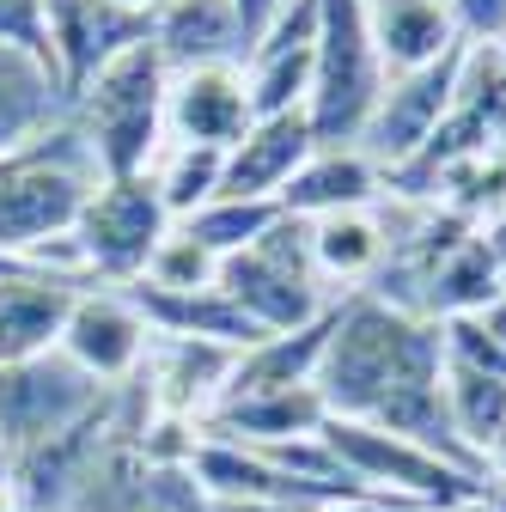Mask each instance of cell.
Listing matches in <instances>:
<instances>
[{
  "instance_id": "13",
  "label": "cell",
  "mask_w": 506,
  "mask_h": 512,
  "mask_svg": "<svg viewBox=\"0 0 506 512\" xmlns=\"http://www.w3.org/2000/svg\"><path fill=\"white\" fill-rule=\"evenodd\" d=\"M318 153V135H311V116H257L244 128V141L226 147V177L220 196L232 202H281V189L293 183V171Z\"/></svg>"
},
{
  "instance_id": "27",
  "label": "cell",
  "mask_w": 506,
  "mask_h": 512,
  "mask_svg": "<svg viewBox=\"0 0 506 512\" xmlns=\"http://www.w3.org/2000/svg\"><path fill=\"white\" fill-rule=\"evenodd\" d=\"M275 220H281V202H232V196H220V202H208L202 214H189L183 232L202 238L220 263H226V256H238V250L257 244Z\"/></svg>"
},
{
  "instance_id": "37",
  "label": "cell",
  "mask_w": 506,
  "mask_h": 512,
  "mask_svg": "<svg viewBox=\"0 0 506 512\" xmlns=\"http://www.w3.org/2000/svg\"><path fill=\"white\" fill-rule=\"evenodd\" d=\"M500 275H506V269H500Z\"/></svg>"
},
{
  "instance_id": "22",
  "label": "cell",
  "mask_w": 506,
  "mask_h": 512,
  "mask_svg": "<svg viewBox=\"0 0 506 512\" xmlns=\"http://www.w3.org/2000/svg\"><path fill=\"white\" fill-rule=\"evenodd\" d=\"M330 324H336V305L318 317V324L287 330V336H263L257 348H244L232 360V378H226L220 403L257 397V391H287V384H318V366H324V348H330Z\"/></svg>"
},
{
  "instance_id": "34",
  "label": "cell",
  "mask_w": 506,
  "mask_h": 512,
  "mask_svg": "<svg viewBox=\"0 0 506 512\" xmlns=\"http://www.w3.org/2000/svg\"><path fill=\"white\" fill-rule=\"evenodd\" d=\"M372 512H433V506H409V500H378Z\"/></svg>"
},
{
  "instance_id": "10",
  "label": "cell",
  "mask_w": 506,
  "mask_h": 512,
  "mask_svg": "<svg viewBox=\"0 0 506 512\" xmlns=\"http://www.w3.org/2000/svg\"><path fill=\"white\" fill-rule=\"evenodd\" d=\"M135 43H153V13L116 7V0H43V55L68 98Z\"/></svg>"
},
{
  "instance_id": "36",
  "label": "cell",
  "mask_w": 506,
  "mask_h": 512,
  "mask_svg": "<svg viewBox=\"0 0 506 512\" xmlns=\"http://www.w3.org/2000/svg\"><path fill=\"white\" fill-rule=\"evenodd\" d=\"M452 512H494V500H470V506H452Z\"/></svg>"
},
{
  "instance_id": "21",
  "label": "cell",
  "mask_w": 506,
  "mask_h": 512,
  "mask_svg": "<svg viewBox=\"0 0 506 512\" xmlns=\"http://www.w3.org/2000/svg\"><path fill=\"white\" fill-rule=\"evenodd\" d=\"M153 49L165 55V68H208V61H238L244 68V31L232 0H165L153 13Z\"/></svg>"
},
{
  "instance_id": "12",
  "label": "cell",
  "mask_w": 506,
  "mask_h": 512,
  "mask_svg": "<svg viewBox=\"0 0 506 512\" xmlns=\"http://www.w3.org/2000/svg\"><path fill=\"white\" fill-rule=\"evenodd\" d=\"M232 348H214V342H171V336H153V354L141 366V397L147 409L159 415H189V421H202L220 409L226 397V378H232Z\"/></svg>"
},
{
  "instance_id": "28",
  "label": "cell",
  "mask_w": 506,
  "mask_h": 512,
  "mask_svg": "<svg viewBox=\"0 0 506 512\" xmlns=\"http://www.w3.org/2000/svg\"><path fill=\"white\" fill-rule=\"evenodd\" d=\"M141 287H159V293H208V287H220V256L202 238H189L183 226H171L159 238V250L147 256Z\"/></svg>"
},
{
  "instance_id": "26",
  "label": "cell",
  "mask_w": 506,
  "mask_h": 512,
  "mask_svg": "<svg viewBox=\"0 0 506 512\" xmlns=\"http://www.w3.org/2000/svg\"><path fill=\"white\" fill-rule=\"evenodd\" d=\"M311 49H318V43H287V49H257V55L244 61L257 116H293V110H305V98H311Z\"/></svg>"
},
{
  "instance_id": "20",
  "label": "cell",
  "mask_w": 506,
  "mask_h": 512,
  "mask_svg": "<svg viewBox=\"0 0 506 512\" xmlns=\"http://www.w3.org/2000/svg\"><path fill=\"white\" fill-rule=\"evenodd\" d=\"M360 7H366L372 49H378V61H385L391 80L415 74V68H427V61L458 49L446 0H360Z\"/></svg>"
},
{
  "instance_id": "29",
  "label": "cell",
  "mask_w": 506,
  "mask_h": 512,
  "mask_svg": "<svg viewBox=\"0 0 506 512\" xmlns=\"http://www.w3.org/2000/svg\"><path fill=\"white\" fill-rule=\"evenodd\" d=\"M452 31L470 49H506V0H446Z\"/></svg>"
},
{
  "instance_id": "32",
  "label": "cell",
  "mask_w": 506,
  "mask_h": 512,
  "mask_svg": "<svg viewBox=\"0 0 506 512\" xmlns=\"http://www.w3.org/2000/svg\"><path fill=\"white\" fill-rule=\"evenodd\" d=\"M476 324H482V330H488V336L506 348V293H500V299H488V305L476 311Z\"/></svg>"
},
{
  "instance_id": "31",
  "label": "cell",
  "mask_w": 506,
  "mask_h": 512,
  "mask_svg": "<svg viewBox=\"0 0 506 512\" xmlns=\"http://www.w3.org/2000/svg\"><path fill=\"white\" fill-rule=\"evenodd\" d=\"M208 512H330V506H299V500H214Z\"/></svg>"
},
{
  "instance_id": "24",
  "label": "cell",
  "mask_w": 506,
  "mask_h": 512,
  "mask_svg": "<svg viewBox=\"0 0 506 512\" xmlns=\"http://www.w3.org/2000/svg\"><path fill=\"white\" fill-rule=\"evenodd\" d=\"M446 409H452V427L464 439V452L488 470L494 439L506 433V378L446 360Z\"/></svg>"
},
{
  "instance_id": "17",
  "label": "cell",
  "mask_w": 506,
  "mask_h": 512,
  "mask_svg": "<svg viewBox=\"0 0 506 512\" xmlns=\"http://www.w3.org/2000/svg\"><path fill=\"white\" fill-rule=\"evenodd\" d=\"M61 116H68V92H61L55 68L19 43H0V159L43 141Z\"/></svg>"
},
{
  "instance_id": "2",
  "label": "cell",
  "mask_w": 506,
  "mask_h": 512,
  "mask_svg": "<svg viewBox=\"0 0 506 512\" xmlns=\"http://www.w3.org/2000/svg\"><path fill=\"white\" fill-rule=\"evenodd\" d=\"M98 183L104 177H98V165L68 116L43 141H31L25 153L0 159V256L25 263L37 244L68 238Z\"/></svg>"
},
{
  "instance_id": "19",
  "label": "cell",
  "mask_w": 506,
  "mask_h": 512,
  "mask_svg": "<svg viewBox=\"0 0 506 512\" xmlns=\"http://www.w3.org/2000/svg\"><path fill=\"white\" fill-rule=\"evenodd\" d=\"M135 293V305H141V317H147V330L153 336H171V342H214V348H232V354H244V348H257L263 342V330L250 324V317L220 293V287H208V293H159V287H129Z\"/></svg>"
},
{
  "instance_id": "3",
  "label": "cell",
  "mask_w": 506,
  "mask_h": 512,
  "mask_svg": "<svg viewBox=\"0 0 506 512\" xmlns=\"http://www.w3.org/2000/svg\"><path fill=\"white\" fill-rule=\"evenodd\" d=\"M324 445L330 458L342 464V476L378 506V500H409V506H433V512H452L470 500H494V488L470 470H458L452 458L427 452V445L391 433V427H372V421H324Z\"/></svg>"
},
{
  "instance_id": "8",
  "label": "cell",
  "mask_w": 506,
  "mask_h": 512,
  "mask_svg": "<svg viewBox=\"0 0 506 512\" xmlns=\"http://www.w3.org/2000/svg\"><path fill=\"white\" fill-rule=\"evenodd\" d=\"M458 68H464V43L452 55L427 61V68H415V74L385 80V92H378V104H372V122L360 135V153L385 171V183L433 141V128L446 122L452 92H458Z\"/></svg>"
},
{
  "instance_id": "5",
  "label": "cell",
  "mask_w": 506,
  "mask_h": 512,
  "mask_svg": "<svg viewBox=\"0 0 506 512\" xmlns=\"http://www.w3.org/2000/svg\"><path fill=\"white\" fill-rule=\"evenodd\" d=\"M220 293L257 324L263 336H287L305 330L336 305L330 287L311 269V244H305V220L281 214L250 250L226 256L220 263Z\"/></svg>"
},
{
  "instance_id": "16",
  "label": "cell",
  "mask_w": 506,
  "mask_h": 512,
  "mask_svg": "<svg viewBox=\"0 0 506 512\" xmlns=\"http://www.w3.org/2000/svg\"><path fill=\"white\" fill-rule=\"evenodd\" d=\"M74 281H55L37 269H19L0 281V366H25L37 354L61 348V324L74 311Z\"/></svg>"
},
{
  "instance_id": "18",
  "label": "cell",
  "mask_w": 506,
  "mask_h": 512,
  "mask_svg": "<svg viewBox=\"0 0 506 512\" xmlns=\"http://www.w3.org/2000/svg\"><path fill=\"white\" fill-rule=\"evenodd\" d=\"M324 421H330V409L318 397V384H287V391H257V397L220 403L208 415V433L232 439V445H250V452H269V445L324 433Z\"/></svg>"
},
{
  "instance_id": "14",
  "label": "cell",
  "mask_w": 506,
  "mask_h": 512,
  "mask_svg": "<svg viewBox=\"0 0 506 512\" xmlns=\"http://www.w3.org/2000/svg\"><path fill=\"white\" fill-rule=\"evenodd\" d=\"M305 244H311V269L330 287V299L366 293L378 281L391 256V220L385 202L378 208H348V214H324V220H305Z\"/></svg>"
},
{
  "instance_id": "35",
  "label": "cell",
  "mask_w": 506,
  "mask_h": 512,
  "mask_svg": "<svg viewBox=\"0 0 506 512\" xmlns=\"http://www.w3.org/2000/svg\"><path fill=\"white\" fill-rule=\"evenodd\" d=\"M330 512H372V500H348V506H330Z\"/></svg>"
},
{
  "instance_id": "33",
  "label": "cell",
  "mask_w": 506,
  "mask_h": 512,
  "mask_svg": "<svg viewBox=\"0 0 506 512\" xmlns=\"http://www.w3.org/2000/svg\"><path fill=\"white\" fill-rule=\"evenodd\" d=\"M0 512H25V500H19V488L7 476V458H0Z\"/></svg>"
},
{
  "instance_id": "4",
  "label": "cell",
  "mask_w": 506,
  "mask_h": 512,
  "mask_svg": "<svg viewBox=\"0 0 506 512\" xmlns=\"http://www.w3.org/2000/svg\"><path fill=\"white\" fill-rule=\"evenodd\" d=\"M385 61L372 49L360 0H318V49H311V135L318 147H360L372 104L385 92Z\"/></svg>"
},
{
  "instance_id": "6",
  "label": "cell",
  "mask_w": 506,
  "mask_h": 512,
  "mask_svg": "<svg viewBox=\"0 0 506 512\" xmlns=\"http://www.w3.org/2000/svg\"><path fill=\"white\" fill-rule=\"evenodd\" d=\"M171 226L177 220L165 214L153 177H104L86 196L80 226H74L86 281L92 287H135L147 275V256L159 250V238Z\"/></svg>"
},
{
  "instance_id": "7",
  "label": "cell",
  "mask_w": 506,
  "mask_h": 512,
  "mask_svg": "<svg viewBox=\"0 0 506 512\" xmlns=\"http://www.w3.org/2000/svg\"><path fill=\"white\" fill-rule=\"evenodd\" d=\"M104 397V384H92L61 348L25 366H0V458H19L31 445L80 427Z\"/></svg>"
},
{
  "instance_id": "25",
  "label": "cell",
  "mask_w": 506,
  "mask_h": 512,
  "mask_svg": "<svg viewBox=\"0 0 506 512\" xmlns=\"http://www.w3.org/2000/svg\"><path fill=\"white\" fill-rule=\"evenodd\" d=\"M153 189H159V202H165V214L183 226L189 214H202L208 202H220V177H226V153H214V147H177V141H165V153L153 159Z\"/></svg>"
},
{
  "instance_id": "30",
  "label": "cell",
  "mask_w": 506,
  "mask_h": 512,
  "mask_svg": "<svg viewBox=\"0 0 506 512\" xmlns=\"http://www.w3.org/2000/svg\"><path fill=\"white\" fill-rule=\"evenodd\" d=\"M232 13H238V31H244V49H257L269 37V25L287 13V0H232ZM250 61V55H244Z\"/></svg>"
},
{
  "instance_id": "15",
  "label": "cell",
  "mask_w": 506,
  "mask_h": 512,
  "mask_svg": "<svg viewBox=\"0 0 506 512\" xmlns=\"http://www.w3.org/2000/svg\"><path fill=\"white\" fill-rule=\"evenodd\" d=\"M391 196L385 171H378L360 147H318L293 183L281 189V214L293 220H324V214H348V208H378Z\"/></svg>"
},
{
  "instance_id": "23",
  "label": "cell",
  "mask_w": 506,
  "mask_h": 512,
  "mask_svg": "<svg viewBox=\"0 0 506 512\" xmlns=\"http://www.w3.org/2000/svg\"><path fill=\"white\" fill-rule=\"evenodd\" d=\"M506 293V275H500V256L482 244V232H470L446 263L433 269L427 281V324H452V317H476L488 299Z\"/></svg>"
},
{
  "instance_id": "11",
  "label": "cell",
  "mask_w": 506,
  "mask_h": 512,
  "mask_svg": "<svg viewBox=\"0 0 506 512\" xmlns=\"http://www.w3.org/2000/svg\"><path fill=\"white\" fill-rule=\"evenodd\" d=\"M257 122L250 80L238 61H208V68H177L165 86V141L177 147H238L244 128Z\"/></svg>"
},
{
  "instance_id": "1",
  "label": "cell",
  "mask_w": 506,
  "mask_h": 512,
  "mask_svg": "<svg viewBox=\"0 0 506 512\" xmlns=\"http://www.w3.org/2000/svg\"><path fill=\"white\" fill-rule=\"evenodd\" d=\"M165 86L171 68L153 43H135L116 55L98 80H86L68 98V122L86 141L98 177H147L165 153Z\"/></svg>"
},
{
  "instance_id": "9",
  "label": "cell",
  "mask_w": 506,
  "mask_h": 512,
  "mask_svg": "<svg viewBox=\"0 0 506 512\" xmlns=\"http://www.w3.org/2000/svg\"><path fill=\"white\" fill-rule=\"evenodd\" d=\"M61 354L92 384H104V391L135 384L153 354V330H147L135 293L129 287H80L68 324H61Z\"/></svg>"
}]
</instances>
